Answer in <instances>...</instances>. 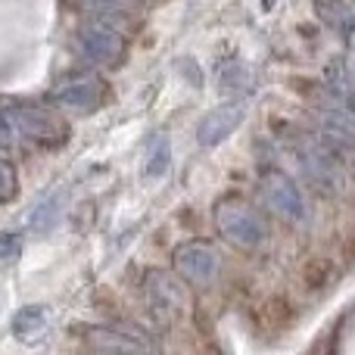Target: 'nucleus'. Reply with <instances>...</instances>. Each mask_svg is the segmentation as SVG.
Listing matches in <instances>:
<instances>
[{
	"label": "nucleus",
	"mask_w": 355,
	"mask_h": 355,
	"mask_svg": "<svg viewBox=\"0 0 355 355\" xmlns=\"http://www.w3.org/2000/svg\"><path fill=\"white\" fill-rule=\"evenodd\" d=\"M78 44L94 62L100 66H122L128 56V41L122 37V31L110 28L103 22H87L78 31Z\"/></svg>",
	"instance_id": "obj_4"
},
{
	"label": "nucleus",
	"mask_w": 355,
	"mask_h": 355,
	"mask_svg": "<svg viewBox=\"0 0 355 355\" xmlns=\"http://www.w3.org/2000/svg\"><path fill=\"white\" fill-rule=\"evenodd\" d=\"M53 103L69 112H97L106 103V81L97 75H78V78L62 81L53 91Z\"/></svg>",
	"instance_id": "obj_5"
},
{
	"label": "nucleus",
	"mask_w": 355,
	"mask_h": 355,
	"mask_svg": "<svg viewBox=\"0 0 355 355\" xmlns=\"http://www.w3.org/2000/svg\"><path fill=\"white\" fill-rule=\"evenodd\" d=\"M16 190H19V181H16V172L0 159V202H10L16 200Z\"/></svg>",
	"instance_id": "obj_15"
},
{
	"label": "nucleus",
	"mask_w": 355,
	"mask_h": 355,
	"mask_svg": "<svg viewBox=\"0 0 355 355\" xmlns=\"http://www.w3.org/2000/svg\"><path fill=\"white\" fill-rule=\"evenodd\" d=\"M215 221H218V231L231 243L246 246V250H252L265 240V221L243 202H221L218 212H215Z\"/></svg>",
	"instance_id": "obj_2"
},
{
	"label": "nucleus",
	"mask_w": 355,
	"mask_h": 355,
	"mask_svg": "<svg viewBox=\"0 0 355 355\" xmlns=\"http://www.w3.org/2000/svg\"><path fill=\"white\" fill-rule=\"evenodd\" d=\"M85 343L97 355H150V346L141 337L112 331V327H91L85 334Z\"/></svg>",
	"instance_id": "obj_9"
},
{
	"label": "nucleus",
	"mask_w": 355,
	"mask_h": 355,
	"mask_svg": "<svg viewBox=\"0 0 355 355\" xmlns=\"http://www.w3.org/2000/svg\"><path fill=\"white\" fill-rule=\"evenodd\" d=\"M175 268L187 284L206 287L218 275V252L206 243H184L175 250Z\"/></svg>",
	"instance_id": "obj_7"
},
{
	"label": "nucleus",
	"mask_w": 355,
	"mask_h": 355,
	"mask_svg": "<svg viewBox=\"0 0 355 355\" xmlns=\"http://www.w3.org/2000/svg\"><path fill=\"white\" fill-rule=\"evenodd\" d=\"M19 252H22V237L12 234V231L0 234V262H12Z\"/></svg>",
	"instance_id": "obj_17"
},
{
	"label": "nucleus",
	"mask_w": 355,
	"mask_h": 355,
	"mask_svg": "<svg viewBox=\"0 0 355 355\" xmlns=\"http://www.w3.org/2000/svg\"><path fill=\"white\" fill-rule=\"evenodd\" d=\"M321 128L343 150H355V110L343 97H334L321 106Z\"/></svg>",
	"instance_id": "obj_8"
},
{
	"label": "nucleus",
	"mask_w": 355,
	"mask_h": 355,
	"mask_svg": "<svg viewBox=\"0 0 355 355\" xmlns=\"http://www.w3.org/2000/svg\"><path fill=\"white\" fill-rule=\"evenodd\" d=\"M240 122H243V106L225 103L202 119L200 128H196V137H200L202 147H218L221 141H227V137L240 128Z\"/></svg>",
	"instance_id": "obj_10"
},
{
	"label": "nucleus",
	"mask_w": 355,
	"mask_h": 355,
	"mask_svg": "<svg viewBox=\"0 0 355 355\" xmlns=\"http://www.w3.org/2000/svg\"><path fill=\"white\" fill-rule=\"evenodd\" d=\"M315 10L331 28L355 35V0H315Z\"/></svg>",
	"instance_id": "obj_11"
},
{
	"label": "nucleus",
	"mask_w": 355,
	"mask_h": 355,
	"mask_svg": "<svg viewBox=\"0 0 355 355\" xmlns=\"http://www.w3.org/2000/svg\"><path fill=\"white\" fill-rule=\"evenodd\" d=\"M44 327H47V309L44 306H25L16 312L12 318V337L22 340V343H31L35 337H41Z\"/></svg>",
	"instance_id": "obj_13"
},
{
	"label": "nucleus",
	"mask_w": 355,
	"mask_h": 355,
	"mask_svg": "<svg viewBox=\"0 0 355 355\" xmlns=\"http://www.w3.org/2000/svg\"><path fill=\"white\" fill-rule=\"evenodd\" d=\"M53 209H56V200H47L44 206H37L35 215H31V227H35V231H50V225L56 221Z\"/></svg>",
	"instance_id": "obj_16"
},
{
	"label": "nucleus",
	"mask_w": 355,
	"mask_h": 355,
	"mask_svg": "<svg viewBox=\"0 0 355 355\" xmlns=\"http://www.w3.org/2000/svg\"><path fill=\"white\" fill-rule=\"evenodd\" d=\"M262 196L268 202V209L275 215H281L284 221H306V196L296 187V181L284 172H268L262 178Z\"/></svg>",
	"instance_id": "obj_3"
},
{
	"label": "nucleus",
	"mask_w": 355,
	"mask_h": 355,
	"mask_svg": "<svg viewBox=\"0 0 355 355\" xmlns=\"http://www.w3.org/2000/svg\"><path fill=\"white\" fill-rule=\"evenodd\" d=\"M147 296L153 300L156 312H172V309L181 302V290L168 275L162 271H150L147 275Z\"/></svg>",
	"instance_id": "obj_12"
},
{
	"label": "nucleus",
	"mask_w": 355,
	"mask_h": 355,
	"mask_svg": "<svg viewBox=\"0 0 355 355\" xmlns=\"http://www.w3.org/2000/svg\"><path fill=\"white\" fill-rule=\"evenodd\" d=\"M10 122L22 137L44 144V147H60L69 137L66 122H62L56 112L37 110V106H16V110L10 112Z\"/></svg>",
	"instance_id": "obj_1"
},
{
	"label": "nucleus",
	"mask_w": 355,
	"mask_h": 355,
	"mask_svg": "<svg viewBox=\"0 0 355 355\" xmlns=\"http://www.w3.org/2000/svg\"><path fill=\"white\" fill-rule=\"evenodd\" d=\"M12 141V122H10V112H0V147H10Z\"/></svg>",
	"instance_id": "obj_18"
},
{
	"label": "nucleus",
	"mask_w": 355,
	"mask_h": 355,
	"mask_svg": "<svg viewBox=\"0 0 355 355\" xmlns=\"http://www.w3.org/2000/svg\"><path fill=\"white\" fill-rule=\"evenodd\" d=\"M168 156H172V144L168 137H156L153 147L147 153V166H144V178H159L168 168Z\"/></svg>",
	"instance_id": "obj_14"
},
{
	"label": "nucleus",
	"mask_w": 355,
	"mask_h": 355,
	"mask_svg": "<svg viewBox=\"0 0 355 355\" xmlns=\"http://www.w3.org/2000/svg\"><path fill=\"white\" fill-rule=\"evenodd\" d=\"M296 159L302 162L309 181L318 187H334L340 181V168H337V153L327 147V141L321 137H306L296 147Z\"/></svg>",
	"instance_id": "obj_6"
}]
</instances>
